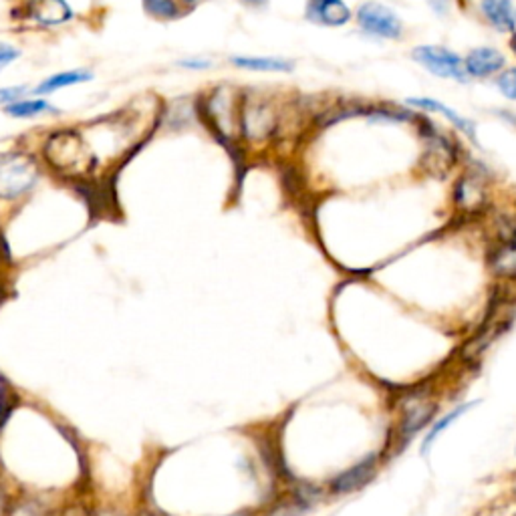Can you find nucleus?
<instances>
[{"label": "nucleus", "instance_id": "a211bd4d", "mask_svg": "<svg viewBox=\"0 0 516 516\" xmlns=\"http://www.w3.org/2000/svg\"><path fill=\"white\" fill-rule=\"evenodd\" d=\"M456 202L464 208H476L484 202V188L480 176L468 172L456 184Z\"/></svg>", "mask_w": 516, "mask_h": 516}, {"label": "nucleus", "instance_id": "a878e982", "mask_svg": "<svg viewBox=\"0 0 516 516\" xmlns=\"http://www.w3.org/2000/svg\"><path fill=\"white\" fill-rule=\"evenodd\" d=\"M6 516H43V512L35 503H22L19 506L11 508V512Z\"/></svg>", "mask_w": 516, "mask_h": 516}, {"label": "nucleus", "instance_id": "0eeeda50", "mask_svg": "<svg viewBox=\"0 0 516 516\" xmlns=\"http://www.w3.org/2000/svg\"><path fill=\"white\" fill-rule=\"evenodd\" d=\"M357 22L364 33L380 38H399L404 30L397 14L380 3L361 4L357 11Z\"/></svg>", "mask_w": 516, "mask_h": 516}, {"label": "nucleus", "instance_id": "412c9836", "mask_svg": "<svg viewBox=\"0 0 516 516\" xmlns=\"http://www.w3.org/2000/svg\"><path fill=\"white\" fill-rule=\"evenodd\" d=\"M434 410V405H418V407H414V410H410L405 414V422H404V430L407 434H414L415 430H418L420 426H423L426 423V420L430 418V414H432Z\"/></svg>", "mask_w": 516, "mask_h": 516}, {"label": "nucleus", "instance_id": "dca6fc26", "mask_svg": "<svg viewBox=\"0 0 516 516\" xmlns=\"http://www.w3.org/2000/svg\"><path fill=\"white\" fill-rule=\"evenodd\" d=\"M373 468H375V456H367L364 462H359L357 466H353L351 470H348V472L337 476L331 487H333L335 492L356 490L361 487V484H365L369 479H372Z\"/></svg>", "mask_w": 516, "mask_h": 516}, {"label": "nucleus", "instance_id": "4468645a", "mask_svg": "<svg viewBox=\"0 0 516 516\" xmlns=\"http://www.w3.org/2000/svg\"><path fill=\"white\" fill-rule=\"evenodd\" d=\"M407 103L418 107V110H426V111H434V113H442L446 119H450L454 123V127L460 129L462 134H466L470 140H476V129H474V123L462 118L458 111L450 110L448 105H444L442 102H436V99H407Z\"/></svg>", "mask_w": 516, "mask_h": 516}, {"label": "nucleus", "instance_id": "39448f33", "mask_svg": "<svg viewBox=\"0 0 516 516\" xmlns=\"http://www.w3.org/2000/svg\"><path fill=\"white\" fill-rule=\"evenodd\" d=\"M14 14L20 20L38 29H59L75 19L73 6L67 0H22Z\"/></svg>", "mask_w": 516, "mask_h": 516}, {"label": "nucleus", "instance_id": "cd10ccee", "mask_svg": "<svg viewBox=\"0 0 516 516\" xmlns=\"http://www.w3.org/2000/svg\"><path fill=\"white\" fill-rule=\"evenodd\" d=\"M178 3H180V4L184 6V9H186V11L190 12V11H194V9H196V6H200V4H202V3H204V0H178Z\"/></svg>", "mask_w": 516, "mask_h": 516}, {"label": "nucleus", "instance_id": "c756f323", "mask_svg": "<svg viewBox=\"0 0 516 516\" xmlns=\"http://www.w3.org/2000/svg\"><path fill=\"white\" fill-rule=\"evenodd\" d=\"M4 511V495H3V490H0V514H3Z\"/></svg>", "mask_w": 516, "mask_h": 516}, {"label": "nucleus", "instance_id": "1a4fd4ad", "mask_svg": "<svg viewBox=\"0 0 516 516\" xmlns=\"http://www.w3.org/2000/svg\"><path fill=\"white\" fill-rule=\"evenodd\" d=\"M305 19L321 27H343L351 20V11L343 0H307Z\"/></svg>", "mask_w": 516, "mask_h": 516}, {"label": "nucleus", "instance_id": "7ed1b4c3", "mask_svg": "<svg viewBox=\"0 0 516 516\" xmlns=\"http://www.w3.org/2000/svg\"><path fill=\"white\" fill-rule=\"evenodd\" d=\"M284 111L273 97L242 91L241 140L249 148H263L283 135Z\"/></svg>", "mask_w": 516, "mask_h": 516}, {"label": "nucleus", "instance_id": "f3484780", "mask_svg": "<svg viewBox=\"0 0 516 516\" xmlns=\"http://www.w3.org/2000/svg\"><path fill=\"white\" fill-rule=\"evenodd\" d=\"M142 9L150 19L160 22H174L188 14L178 0H142Z\"/></svg>", "mask_w": 516, "mask_h": 516}, {"label": "nucleus", "instance_id": "9b49d317", "mask_svg": "<svg viewBox=\"0 0 516 516\" xmlns=\"http://www.w3.org/2000/svg\"><path fill=\"white\" fill-rule=\"evenodd\" d=\"M228 63L234 69L249 73H291L295 71V61L274 55H230Z\"/></svg>", "mask_w": 516, "mask_h": 516}, {"label": "nucleus", "instance_id": "9d476101", "mask_svg": "<svg viewBox=\"0 0 516 516\" xmlns=\"http://www.w3.org/2000/svg\"><path fill=\"white\" fill-rule=\"evenodd\" d=\"M95 73L91 71L89 67H77V69H67V71H59L47 75L45 79L33 85V95L38 97H49L57 91H63L69 87H79V85H85L89 81H94Z\"/></svg>", "mask_w": 516, "mask_h": 516}, {"label": "nucleus", "instance_id": "c85d7f7f", "mask_svg": "<svg viewBox=\"0 0 516 516\" xmlns=\"http://www.w3.org/2000/svg\"><path fill=\"white\" fill-rule=\"evenodd\" d=\"M63 516H89V514L83 512L81 508H71V511H67Z\"/></svg>", "mask_w": 516, "mask_h": 516}, {"label": "nucleus", "instance_id": "393cba45", "mask_svg": "<svg viewBox=\"0 0 516 516\" xmlns=\"http://www.w3.org/2000/svg\"><path fill=\"white\" fill-rule=\"evenodd\" d=\"M498 89L503 91V95L508 99H516V67L508 69L503 75L498 77Z\"/></svg>", "mask_w": 516, "mask_h": 516}, {"label": "nucleus", "instance_id": "4be33fe9", "mask_svg": "<svg viewBox=\"0 0 516 516\" xmlns=\"http://www.w3.org/2000/svg\"><path fill=\"white\" fill-rule=\"evenodd\" d=\"M176 67L184 69V71L202 73V71H210V69L214 67V61L202 55H190V57H182L176 61Z\"/></svg>", "mask_w": 516, "mask_h": 516}, {"label": "nucleus", "instance_id": "ddd939ff", "mask_svg": "<svg viewBox=\"0 0 516 516\" xmlns=\"http://www.w3.org/2000/svg\"><path fill=\"white\" fill-rule=\"evenodd\" d=\"M464 67L466 73L472 77H490L504 67V57L503 53L492 47L474 49L464 59Z\"/></svg>", "mask_w": 516, "mask_h": 516}, {"label": "nucleus", "instance_id": "2f4dec72", "mask_svg": "<svg viewBox=\"0 0 516 516\" xmlns=\"http://www.w3.org/2000/svg\"><path fill=\"white\" fill-rule=\"evenodd\" d=\"M238 516H241V514H238Z\"/></svg>", "mask_w": 516, "mask_h": 516}, {"label": "nucleus", "instance_id": "aec40b11", "mask_svg": "<svg viewBox=\"0 0 516 516\" xmlns=\"http://www.w3.org/2000/svg\"><path fill=\"white\" fill-rule=\"evenodd\" d=\"M29 95H33V85H25V83L3 85V87H0V110H4V107L17 103Z\"/></svg>", "mask_w": 516, "mask_h": 516}, {"label": "nucleus", "instance_id": "20e7f679", "mask_svg": "<svg viewBox=\"0 0 516 516\" xmlns=\"http://www.w3.org/2000/svg\"><path fill=\"white\" fill-rule=\"evenodd\" d=\"M43 176V161L25 148L0 152V202H17L33 192Z\"/></svg>", "mask_w": 516, "mask_h": 516}, {"label": "nucleus", "instance_id": "6e6552de", "mask_svg": "<svg viewBox=\"0 0 516 516\" xmlns=\"http://www.w3.org/2000/svg\"><path fill=\"white\" fill-rule=\"evenodd\" d=\"M414 61L428 69L430 73H434L438 77H446V79H458L462 81L466 77V67L464 61H462L456 53H452L444 47H415L412 53Z\"/></svg>", "mask_w": 516, "mask_h": 516}, {"label": "nucleus", "instance_id": "b1692460", "mask_svg": "<svg viewBox=\"0 0 516 516\" xmlns=\"http://www.w3.org/2000/svg\"><path fill=\"white\" fill-rule=\"evenodd\" d=\"M20 57H22V51L17 47V45L0 41V73L12 67Z\"/></svg>", "mask_w": 516, "mask_h": 516}, {"label": "nucleus", "instance_id": "5701e85b", "mask_svg": "<svg viewBox=\"0 0 516 516\" xmlns=\"http://www.w3.org/2000/svg\"><path fill=\"white\" fill-rule=\"evenodd\" d=\"M496 268L503 274H516V241L498 252Z\"/></svg>", "mask_w": 516, "mask_h": 516}, {"label": "nucleus", "instance_id": "423d86ee", "mask_svg": "<svg viewBox=\"0 0 516 516\" xmlns=\"http://www.w3.org/2000/svg\"><path fill=\"white\" fill-rule=\"evenodd\" d=\"M420 134L423 142H426V150H423L420 164L428 174L440 176L442 178V176L450 172L454 161H456V148H454L448 137L438 134L430 121L428 129H420Z\"/></svg>", "mask_w": 516, "mask_h": 516}, {"label": "nucleus", "instance_id": "f03ea898", "mask_svg": "<svg viewBox=\"0 0 516 516\" xmlns=\"http://www.w3.org/2000/svg\"><path fill=\"white\" fill-rule=\"evenodd\" d=\"M38 158L53 174L71 180L85 178L97 166L91 143L77 127H59L49 132L38 148Z\"/></svg>", "mask_w": 516, "mask_h": 516}, {"label": "nucleus", "instance_id": "f257e3e1", "mask_svg": "<svg viewBox=\"0 0 516 516\" xmlns=\"http://www.w3.org/2000/svg\"><path fill=\"white\" fill-rule=\"evenodd\" d=\"M241 105L242 91L234 85H214L196 99V119L225 148H241Z\"/></svg>", "mask_w": 516, "mask_h": 516}, {"label": "nucleus", "instance_id": "2eb2a0df", "mask_svg": "<svg viewBox=\"0 0 516 516\" xmlns=\"http://www.w3.org/2000/svg\"><path fill=\"white\" fill-rule=\"evenodd\" d=\"M482 12L492 27L503 33H512L516 19L511 0H482Z\"/></svg>", "mask_w": 516, "mask_h": 516}, {"label": "nucleus", "instance_id": "bb28decb", "mask_svg": "<svg viewBox=\"0 0 516 516\" xmlns=\"http://www.w3.org/2000/svg\"><path fill=\"white\" fill-rule=\"evenodd\" d=\"M246 9H252V11H260V9H266L268 6V0H238Z\"/></svg>", "mask_w": 516, "mask_h": 516}, {"label": "nucleus", "instance_id": "6ab92c4d", "mask_svg": "<svg viewBox=\"0 0 516 516\" xmlns=\"http://www.w3.org/2000/svg\"><path fill=\"white\" fill-rule=\"evenodd\" d=\"M474 404H468V405H460V407H456V410L454 412H450L448 415H444V418L436 423V426L430 430V434L426 436V440H423V448H422V452L423 454H428V450L432 448L434 446V442L438 440V436H440L442 432H446V430H448L454 422H456L462 414H464L466 410H470V407H472Z\"/></svg>", "mask_w": 516, "mask_h": 516}, {"label": "nucleus", "instance_id": "f8f14e48", "mask_svg": "<svg viewBox=\"0 0 516 516\" xmlns=\"http://www.w3.org/2000/svg\"><path fill=\"white\" fill-rule=\"evenodd\" d=\"M3 113L11 119L30 121V119L45 118V115H59L61 110L57 105H53L47 97L29 95L25 99H20V102H17V103L4 107Z\"/></svg>", "mask_w": 516, "mask_h": 516}, {"label": "nucleus", "instance_id": "7c9ffc66", "mask_svg": "<svg viewBox=\"0 0 516 516\" xmlns=\"http://www.w3.org/2000/svg\"><path fill=\"white\" fill-rule=\"evenodd\" d=\"M511 45H512V51H514V53H516V37H514V38H512V43H511Z\"/></svg>", "mask_w": 516, "mask_h": 516}]
</instances>
